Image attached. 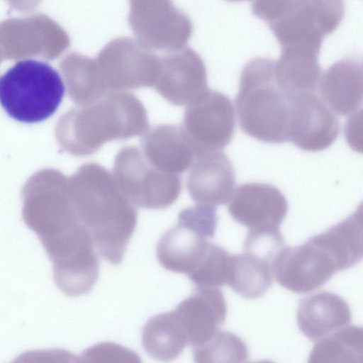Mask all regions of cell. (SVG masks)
<instances>
[{
	"label": "cell",
	"instance_id": "cell-1",
	"mask_svg": "<svg viewBox=\"0 0 363 363\" xmlns=\"http://www.w3.org/2000/svg\"><path fill=\"white\" fill-rule=\"evenodd\" d=\"M71 202L100 256L112 264H120L136 228L138 213L113 175L99 164H85L75 177Z\"/></svg>",
	"mask_w": 363,
	"mask_h": 363
},
{
	"label": "cell",
	"instance_id": "cell-2",
	"mask_svg": "<svg viewBox=\"0 0 363 363\" xmlns=\"http://www.w3.org/2000/svg\"><path fill=\"white\" fill-rule=\"evenodd\" d=\"M275 61L257 57L243 67L235 108L240 128L264 143L288 142L291 92L279 82Z\"/></svg>",
	"mask_w": 363,
	"mask_h": 363
},
{
	"label": "cell",
	"instance_id": "cell-3",
	"mask_svg": "<svg viewBox=\"0 0 363 363\" xmlns=\"http://www.w3.org/2000/svg\"><path fill=\"white\" fill-rule=\"evenodd\" d=\"M149 129L142 102L131 93L110 91L72 116V150L96 153L107 142L143 135Z\"/></svg>",
	"mask_w": 363,
	"mask_h": 363
},
{
	"label": "cell",
	"instance_id": "cell-4",
	"mask_svg": "<svg viewBox=\"0 0 363 363\" xmlns=\"http://www.w3.org/2000/svg\"><path fill=\"white\" fill-rule=\"evenodd\" d=\"M252 13L266 21L281 48L320 49L345 13L343 0H255Z\"/></svg>",
	"mask_w": 363,
	"mask_h": 363
},
{
	"label": "cell",
	"instance_id": "cell-5",
	"mask_svg": "<svg viewBox=\"0 0 363 363\" xmlns=\"http://www.w3.org/2000/svg\"><path fill=\"white\" fill-rule=\"evenodd\" d=\"M65 92L59 72L43 61H18L0 76V104L11 118L22 123H38L50 118L60 106Z\"/></svg>",
	"mask_w": 363,
	"mask_h": 363
},
{
	"label": "cell",
	"instance_id": "cell-6",
	"mask_svg": "<svg viewBox=\"0 0 363 363\" xmlns=\"http://www.w3.org/2000/svg\"><path fill=\"white\" fill-rule=\"evenodd\" d=\"M113 173L117 185L135 206L165 208L177 199L182 190L180 175L157 169L137 147H124L118 152Z\"/></svg>",
	"mask_w": 363,
	"mask_h": 363
},
{
	"label": "cell",
	"instance_id": "cell-7",
	"mask_svg": "<svg viewBox=\"0 0 363 363\" xmlns=\"http://www.w3.org/2000/svg\"><path fill=\"white\" fill-rule=\"evenodd\" d=\"M129 25L140 43L166 52L185 47L192 23L172 0H129Z\"/></svg>",
	"mask_w": 363,
	"mask_h": 363
},
{
	"label": "cell",
	"instance_id": "cell-8",
	"mask_svg": "<svg viewBox=\"0 0 363 363\" xmlns=\"http://www.w3.org/2000/svg\"><path fill=\"white\" fill-rule=\"evenodd\" d=\"M96 60L110 91L152 87L160 71V55L138 40L121 37L110 41Z\"/></svg>",
	"mask_w": 363,
	"mask_h": 363
},
{
	"label": "cell",
	"instance_id": "cell-9",
	"mask_svg": "<svg viewBox=\"0 0 363 363\" xmlns=\"http://www.w3.org/2000/svg\"><path fill=\"white\" fill-rule=\"evenodd\" d=\"M235 128L232 101L224 94L210 89L186 106L181 127L195 156L225 148Z\"/></svg>",
	"mask_w": 363,
	"mask_h": 363
},
{
	"label": "cell",
	"instance_id": "cell-10",
	"mask_svg": "<svg viewBox=\"0 0 363 363\" xmlns=\"http://www.w3.org/2000/svg\"><path fill=\"white\" fill-rule=\"evenodd\" d=\"M272 271L281 286L296 294L314 291L338 272L332 256L310 238L301 245L281 250L273 262Z\"/></svg>",
	"mask_w": 363,
	"mask_h": 363
},
{
	"label": "cell",
	"instance_id": "cell-11",
	"mask_svg": "<svg viewBox=\"0 0 363 363\" xmlns=\"http://www.w3.org/2000/svg\"><path fill=\"white\" fill-rule=\"evenodd\" d=\"M340 130L339 120L315 92L292 93L288 125V142L308 152L329 147Z\"/></svg>",
	"mask_w": 363,
	"mask_h": 363
},
{
	"label": "cell",
	"instance_id": "cell-12",
	"mask_svg": "<svg viewBox=\"0 0 363 363\" xmlns=\"http://www.w3.org/2000/svg\"><path fill=\"white\" fill-rule=\"evenodd\" d=\"M153 88L172 104H190L209 89L203 60L189 48L160 56V71Z\"/></svg>",
	"mask_w": 363,
	"mask_h": 363
},
{
	"label": "cell",
	"instance_id": "cell-13",
	"mask_svg": "<svg viewBox=\"0 0 363 363\" xmlns=\"http://www.w3.org/2000/svg\"><path fill=\"white\" fill-rule=\"evenodd\" d=\"M288 209L287 200L278 188L259 182L239 186L228 207L231 217L249 229H279Z\"/></svg>",
	"mask_w": 363,
	"mask_h": 363
},
{
	"label": "cell",
	"instance_id": "cell-14",
	"mask_svg": "<svg viewBox=\"0 0 363 363\" xmlns=\"http://www.w3.org/2000/svg\"><path fill=\"white\" fill-rule=\"evenodd\" d=\"M189 169L186 189L192 200L213 206L229 203L235 191V174L223 152L196 155Z\"/></svg>",
	"mask_w": 363,
	"mask_h": 363
},
{
	"label": "cell",
	"instance_id": "cell-15",
	"mask_svg": "<svg viewBox=\"0 0 363 363\" xmlns=\"http://www.w3.org/2000/svg\"><path fill=\"white\" fill-rule=\"evenodd\" d=\"M173 311L186 332L189 345L196 347L208 341L224 323L227 303L218 287L196 286Z\"/></svg>",
	"mask_w": 363,
	"mask_h": 363
},
{
	"label": "cell",
	"instance_id": "cell-16",
	"mask_svg": "<svg viewBox=\"0 0 363 363\" xmlns=\"http://www.w3.org/2000/svg\"><path fill=\"white\" fill-rule=\"evenodd\" d=\"M362 65L356 58H344L333 64L322 74L320 97L335 113L350 116L362 103Z\"/></svg>",
	"mask_w": 363,
	"mask_h": 363
},
{
	"label": "cell",
	"instance_id": "cell-17",
	"mask_svg": "<svg viewBox=\"0 0 363 363\" xmlns=\"http://www.w3.org/2000/svg\"><path fill=\"white\" fill-rule=\"evenodd\" d=\"M141 150L157 169L180 175L191 165L195 154L181 127L160 125L147 130L141 139Z\"/></svg>",
	"mask_w": 363,
	"mask_h": 363
},
{
	"label": "cell",
	"instance_id": "cell-18",
	"mask_svg": "<svg viewBox=\"0 0 363 363\" xmlns=\"http://www.w3.org/2000/svg\"><path fill=\"white\" fill-rule=\"evenodd\" d=\"M296 318L300 331L314 341L348 325L352 313L342 297L333 292L320 291L300 301Z\"/></svg>",
	"mask_w": 363,
	"mask_h": 363
},
{
	"label": "cell",
	"instance_id": "cell-19",
	"mask_svg": "<svg viewBox=\"0 0 363 363\" xmlns=\"http://www.w3.org/2000/svg\"><path fill=\"white\" fill-rule=\"evenodd\" d=\"M209 242L201 233L178 220L158 241L157 257L165 269L189 276L205 255Z\"/></svg>",
	"mask_w": 363,
	"mask_h": 363
},
{
	"label": "cell",
	"instance_id": "cell-20",
	"mask_svg": "<svg viewBox=\"0 0 363 363\" xmlns=\"http://www.w3.org/2000/svg\"><path fill=\"white\" fill-rule=\"evenodd\" d=\"M310 239L332 256L338 272L354 266L363 255L362 206L342 221Z\"/></svg>",
	"mask_w": 363,
	"mask_h": 363
},
{
	"label": "cell",
	"instance_id": "cell-21",
	"mask_svg": "<svg viewBox=\"0 0 363 363\" xmlns=\"http://www.w3.org/2000/svg\"><path fill=\"white\" fill-rule=\"evenodd\" d=\"M320 50L308 47L281 48L275 61V74L281 85L291 93L315 92L322 76L318 64Z\"/></svg>",
	"mask_w": 363,
	"mask_h": 363
},
{
	"label": "cell",
	"instance_id": "cell-22",
	"mask_svg": "<svg viewBox=\"0 0 363 363\" xmlns=\"http://www.w3.org/2000/svg\"><path fill=\"white\" fill-rule=\"evenodd\" d=\"M145 351L155 359L169 362L178 357L189 341L174 311L150 318L142 330Z\"/></svg>",
	"mask_w": 363,
	"mask_h": 363
},
{
	"label": "cell",
	"instance_id": "cell-23",
	"mask_svg": "<svg viewBox=\"0 0 363 363\" xmlns=\"http://www.w3.org/2000/svg\"><path fill=\"white\" fill-rule=\"evenodd\" d=\"M273 281L272 264L252 253L231 255L226 284L246 298L262 296Z\"/></svg>",
	"mask_w": 363,
	"mask_h": 363
},
{
	"label": "cell",
	"instance_id": "cell-24",
	"mask_svg": "<svg viewBox=\"0 0 363 363\" xmlns=\"http://www.w3.org/2000/svg\"><path fill=\"white\" fill-rule=\"evenodd\" d=\"M363 362V330L346 325L320 338L309 355V363Z\"/></svg>",
	"mask_w": 363,
	"mask_h": 363
},
{
	"label": "cell",
	"instance_id": "cell-25",
	"mask_svg": "<svg viewBox=\"0 0 363 363\" xmlns=\"http://www.w3.org/2000/svg\"><path fill=\"white\" fill-rule=\"evenodd\" d=\"M62 65L72 83L74 98L83 105L110 92L96 59L72 53L66 57Z\"/></svg>",
	"mask_w": 363,
	"mask_h": 363
},
{
	"label": "cell",
	"instance_id": "cell-26",
	"mask_svg": "<svg viewBox=\"0 0 363 363\" xmlns=\"http://www.w3.org/2000/svg\"><path fill=\"white\" fill-rule=\"evenodd\" d=\"M193 356L196 362H245L249 352L240 337L218 330L205 343L193 347Z\"/></svg>",
	"mask_w": 363,
	"mask_h": 363
},
{
	"label": "cell",
	"instance_id": "cell-27",
	"mask_svg": "<svg viewBox=\"0 0 363 363\" xmlns=\"http://www.w3.org/2000/svg\"><path fill=\"white\" fill-rule=\"evenodd\" d=\"M230 255L223 247L210 242L195 269L188 276L196 286L219 287L226 284Z\"/></svg>",
	"mask_w": 363,
	"mask_h": 363
},
{
	"label": "cell",
	"instance_id": "cell-28",
	"mask_svg": "<svg viewBox=\"0 0 363 363\" xmlns=\"http://www.w3.org/2000/svg\"><path fill=\"white\" fill-rule=\"evenodd\" d=\"M285 241L279 229H249L244 252L255 255L273 264V262L285 247Z\"/></svg>",
	"mask_w": 363,
	"mask_h": 363
},
{
	"label": "cell",
	"instance_id": "cell-29",
	"mask_svg": "<svg viewBox=\"0 0 363 363\" xmlns=\"http://www.w3.org/2000/svg\"><path fill=\"white\" fill-rule=\"evenodd\" d=\"M83 357L91 362L108 361L138 362L139 357L133 351L113 343H101L93 346L82 354Z\"/></svg>",
	"mask_w": 363,
	"mask_h": 363
},
{
	"label": "cell",
	"instance_id": "cell-30",
	"mask_svg": "<svg viewBox=\"0 0 363 363\" xmlns=\"http://www.w3.org/2000/svg\"><path fill=\"white\" fill-rule=\"evenodd\" d=\"M228 1H245V0H228Z\"/></svg>",
	"mask_w": 363,
	"mask_h": 363
}]
</instances>
